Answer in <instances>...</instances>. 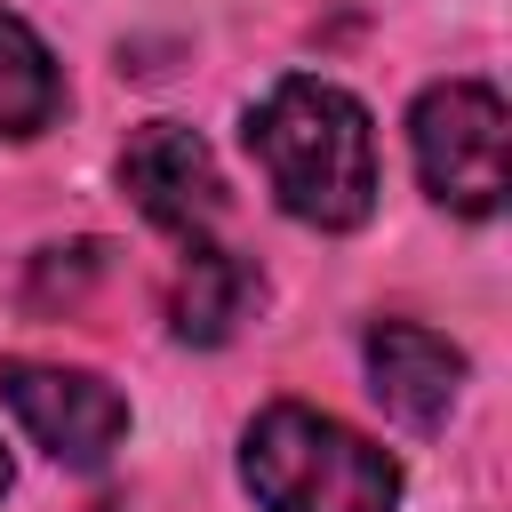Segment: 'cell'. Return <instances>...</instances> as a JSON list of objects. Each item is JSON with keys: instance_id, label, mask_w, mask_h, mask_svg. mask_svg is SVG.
I'll return each instance as SVG.
<instances>
[{"instance_id": "1", "label": "cell", "mask_w": 512, "mask_h": 512, "mask_svg": "<svg viewBox=\"0 0 512 512\" xmlns=\"http://www.w3.org/2000/svg\"><path fill=\"white\" fill-rule=\"evenodd\" d=\"M248 152L272 184V200L312 232H352L376 208V128L368 104L336 80L288 72L248 112Z\"/></svg>"}, {"instance_id": "2", "label": "cell", "mask_w": 512, "mask_h": 512, "mask_svg": "<svg viewBox=\"0 0 512 512\" xmlns=\"http://www.w3.org/2000/svg\"><path fill=\"white\" fill-rule=\"evenodd\" d=\"M240 480L264 512H400V464L328 408L272 400L240 440Z\"/></svg>"}, {"instance_id": "3", "label": "cell", "mask_w": 512, "mask_h": 512, "mask_svg": "<svg viewBox=\"0 0 512 512\" xmlns=\"http://www.w3.org/2000/svg\"><path fill=\"white\" fill-rule=\"evenodd\" d=\"M408 152L424 192L448 216H496L504 208V96L488 80H440L408 112Z\"/></svg>"}, {"instance_id": "4", "label": "cell", "mask_w": 512, "mask_h": 512, "mask_svg": "<svg viewBox=\"0 0 512 512\" xmlns=\"http://www.w3.org/2000/svg\"><path fill=\"white\" fill-rule=\"evenodd\" d=\"M0 400L24 424L32 448H48L72 472L112 464V448L128 440V400L96 376V368H56V360H0Z\"/></svg>"}, {"instance_id": "5", "label": "cell", "mask_w": 512, "mask_h": 512, "mask_svg": "<svg viewBox=\"0 0 512 512\" xmlns=\"http://www.w3.org/2000/svg\"><path fill=\"white\" fill-rule=\"evenodd\" d=\"M120 192L160 224V232H184L200 240L216 216H224V176L208 160V144L176 120H144L128 144H120Z\"/></svg>"}, {"instance_id": "6", "label": "cell", "mask_w": 512, "mask_h": 512, "mask_svg": "<svg viewBox=\"0 0 512 512\" xmlns=\"http://www.w3.org/2000/svg\"><path fill=\"white\" fill-rule=\"evenodd\" d=\"M368 392L408 432H432L464 392V352L448 336H432L424 320H376L368 328Z\"/></svg>"}, {"instance_id": "7", "label": "cell", "mask_w": 512, "mask_h": 512, "mask_svg": "<svg viewBox=\"0 0 512 512\" xmlns=\"http://www.w3.org/2000/svg\"><path fill=\"white\" fill-rule=\"evenodd\" d=\"M256 296H264V280H256L248 256H232L216 240H192V256L176 272V296H168V320H176L184 344H224L256 312Z\"/></svg>"}, {"instance_id": "8", "label": "cell", "mask_w": 512, "mask_h": 512, "mask_svg": "<svg viewBox=\"0 0 512 512\" xmlns=\"http://www.w3.org/2000/svg\"><path fill=\"white\" fill-rule=\"evenodd\" d=\"M56 112H64V72H56L48 40H40L16 8H0V136L24 144V136H40Z\"/></svg>"}, {"instance_id": "9", "label": "cell", "mask_w": 512, "mask_h": 512, "mask_svg": "<svg viewBox=\"0 0 512 512\" xmlns=\"http://www.w3.org/2000/svg\"><path fill=\"white\" fill-rule=\"evenodd\" d=\"M0 496H8V448H0Z\"/></svg>"}]
</instances>
